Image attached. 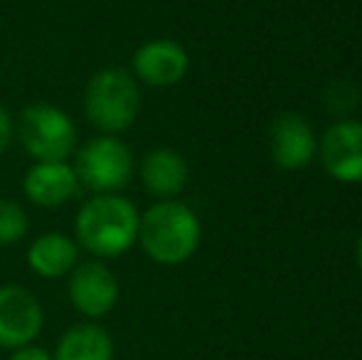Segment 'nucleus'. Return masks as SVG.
Returning a JSON list of instances; mask_svg holds the SVG:
<instances>
[{
	"instance_id": "19",
	"label": "nucleus",
	"mask_w": 362,
	"mask_h": 360,
	"mask_svg": "<svg viewBox=\"0 0 362 360\" xmlns=\"http://www.w3.org/2000/svg\"><path fill=\"white\" fill-rule=\"evenodd\" d=\"M358 267H360V272H362V237H360V242H358Z\"/></svg>"
},
{
	"instance_id": "12",
	"label": "nucleus",
	"mask_w": 362,
	"mask_h": 360,
	"mask_svg": "<svg viewBox=\"0 0 362 360\" xmlns=\"http://www.w3.org/2000/svg\"><path fill=\"white\" fill-rule=\"evenodd\" d=\"M139 175L156 200H177L190 180V166L175 149H153L141 158Z\"/></svg>"
},
{
	"instance_id": "1",
	"label": "nucleus",
	"mask_w": 362,
	"mask_h": 360,
	"mask_svg": "<svg viewBox=\"0 0 362 360\" xmlns=\"http://www.w3.org/2000/svg\"><path fill=\"white\" fill-rule=\"evenodd\" d=\"M141 210L121 192L91 195L74 215V240L94 260H114L139 245Z\"/></svg>"
},
{
	"instance_id": "2",
	"label": "nucleus",
	"mask_w": 362,
	"mask_h": 360,
	"mask_svg": "<svg viewBox=\"0 0 362 360\" xmlns=\"http://www.w3.org/2000/svg\"><path fill=\"white\" fill-rule=\"evenodd\" d=\"M200 240V217L185 202L156 200L146 212H141L139 245L156 265H182L197 252Z\"/></svg>"
},
{
	"instance_id": "16",
	"label": "nucleus",
	"mask_w": 362,
	"mask_h": 360,
	"mask_svg": "<svg viewBox=\"0 0 362 360\" xmlns=\"http://www.w3.org/2000/svg\"><path fill=\"white\" fill-rule=\"evenodd\" d=\"M325 104L333 111H338V114H345V111L350 114L355 109V104H358V91H355L353 84L335 82L325 91Z\"/></svg>"
},
{
	"instance_id": "15",
	"label": "nucleus",
	"mask_w": 362,
	"mask_h": 360,
	"mask_svg": "<svg viewBox=\"0 0 362 360\" xmlns=\"http://www.w3.org/2000/svg\"><path fill=\"white\" fill-rule=\"evenodd\" d=\"M30 230V215L20 202L0 197V245H15Z\"/></svg>"
},
{
	"instance_id": "11",
	"label": "nucleus",
	"mask_w": 362,
	"mask_h": 360,
	"mask_svg": "<svg viewBox=\"0 0 362 360\" xmlns=\"http://www.w3.org/2000/svg\"><path fill=\"white\" fill-rule=\"evenodd\" d=\"M272 156L279 168L300 170L315 158L318 141L310 124L298 114H281L272 124Z\"/></svg>"
},
{
	"instance_id": "10",
	"label": "nucleus",
	"mask_w": 362,
	"mask_h": 360,
	"mask_svg": "<svg viewBox=\"0 0 362 360\" xmlns=\"http://www.w3.org/2000/svg\"><path fill=\"white\" fill-rule=\"evenodd\" d=\"M323 168L340 182H362V121H338L318 144Z\"/></svg>"
},
{
	"instance_id": "4",
	"label": "nucleus",
	"mask_w": 362,
	"mask_h": 360,
	"mask_svg": "<svg viewBox=\"0 0 362 360\" xmlns=\"http://www.w3.org/2000/svg\"><path fill=\"white\" fill-rule=\"evenodd\" d=\"M15 141L30 161H72L79 149L76 121L54 104L35 101L15 116Z\"/></svg>"
},
{
	"instance_id": "5",
	"label": "nucleus",
	"mask_w": 362,
	"mask_h": 360,
	"mask_svg": "<svg viewBox=\"0 0 362 360\" xmlns=\"http://www.w3.org/2000/svg\"><path fill=\"white\" fill-rule=\"evenodd\" d=\"M79 185L91 195H114L131 182L136 173V158L131 146L121 136L96 134L81 141L72 156Z\"/></svg>"
},
{
	"instance_id": "9",
	"label": "nucleus",
	"mask_w": 362,
	"mask_h": 360,
	"mask_svg": "<svg viewBox=\"0 0 362 360\" xmlns=\"http://www.w3.org/2000/svg\"><path fill=\"white\" fill-rule=\"evenodd\" d=\"M81 190L72 161H35L23 175V192L35 207L54 210Z\"/></svg>"
},
{
	"instance_id": "20",
	"label": "nucleus",
	"mask_w": 362,
	"mask_h": 360,
	"mask_svg": "<svg viewBox=\"0 0 362 360\" xmlns=\"http://www.w3.org/2000/svg\"><path fill=\"white\" fill-rule=\"evenodd\" d=\"M0 87H3V74H0Z\"/></svg>"
},
{
	"instance_id": "6",
	"label": "nucleus",
	"mask_w": 362,
	"mask_h": 360,
	"mask_svg": "<svg viewBox=\"0 0 362 360\" xmlns=\"http://www.w3.org/2000/svg\"><path fill=\"white\" fill-rule=\"evenodd\" d=\"M69 301L81 316L101 318L119 303V279L101 260H84L69 272Z\"/></svg>"
},
{
	"instance_id": "7",
	"label": "nucleus",
	"mask_w": 362,
	"mask_h": 360,
	"mask_svg": "<svg viewBox=\"0 0 362 360\" xmlns=\"http://www.w3.org/2000/svg\"><path fill=\"white\" fill-rule=\"evenodd\" d=\"M190 69V54L180 42L170 37H153L136 47L131 57L134 79L146 87H175Z\"/></svg>"
},
{
	"instance_id": "3",
	"label": "nucleus",
	"mask_w": 362,
	"mask_h": 360,
	"mask_svg": "<svg viewBox=\"0 0 362 360\" xmlns=\"http://www.w3.org/2000/svg\"><path fill=\"white\" fill-rule=\"evenodd\" d=\"M141 84L124 67L96 69L89 77L81 96V109L96 134L121 136L139 121Z\"/></svg>"
},
{
	"instance_id": "17",
	"label": "nucleus",
	"mask_w": 362,
	"mask_h": 360,
	"mask_svg": "<svg viewBox=\"0 0 362 360\" xmlns=\"http://www.w3.org/2000/svg\"><path fill=\"white\" fill-rule=\"evenodd\" d=\"M13 141H15V116L0 104V156L8 153Z\"/></svg>"
},
{
	"instance_id": "18",
	"label": "nucleus",
	"mask_w": 362,
	"mask_h": 360,
	"mask_svg": "<svg viewBox=\"0 0 362 360\" xmlns=\"http://www.w3.org/2000/svg\"><path fill=\"white\" fill-rule=\"evenodd\" d=\"M10 360H52V358H49V353L42 351V348L25 346V348H18V351H15V356Z\"/></svg>"
},
{
	"instance_id": "13",
	"label": "nucleus",
	"mask_w": 362,
	"mask_h": 360,
	"mask_svg": "<svg viewBox=\"0 0 362 360\" xmlns=\"http://www.w3.org/2000/svg\"><path fill=\"white\" fill-rule=\"evenodd\" d=\"M79 245L72 235L49 230L35 237L28 247V267L42 279H62L79 265Z\"/></svg>"
},
{
	"instance_id": "14",
	"label": "nucleus",
	"mask_w": 362,
	"mask_h": 360,
	"mask_svg": "<svg viewBox=\"0 0 362 360\" xmlns=\"http://www.w3.org/2000/svg\"><path fill=\"white\" fill-rule=\"evenodd\" d=\"M54 360H114V343L96 323H76L59 338Z\"/></svg>"
},
{
	"instance_id": "8",
	"label": "nucleus",
	"mask_w": 362,
	"mask_h": 360,
	"mask_svg": "<svg viewBox=\"0 0 362 360\" xmlns=\"http://www.w3.org/2000/svg\"><path fill=\"white\" fill-rule=\"evenodd\" d=\"M45 311L40 298L18 284L0 286V348H25L40 336Z\"/></svg>"
}]
</instances>
